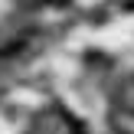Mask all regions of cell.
I'll use <instances>...</instances> for the list:
<instances>
[{
	"mask_svg": "<svg viewBox=\"0 0 134 134\" xmlns=\"http://www.w3.org/2000/svg\"><path fill=\"white\" fill-rule=\"evenodd\" d=\"M115 102H118V108H121L124 115L134 118V75L121 79V85L115 88Z\"/></svg>",
	"mask_w": 134,
	"mask_h": 134,
	"instance_id": "cell-2",
	"label": "cell"
},
{
	"mask_svg": "<svg viewBox=\"0 0 134 134\" xmlns=\"http://www.w3.org/2000/svg\"><path fill=\"white\" fill-rule=\"evenodd\" d=\"M33 134H85V128L62 108H49L36 118L33 124Z\"/></svg>",
	"mask_w": 134,
	"mask_h": 134,
	"instance_id": "cell-1",
	"label": "cell"
}]
</instances>
